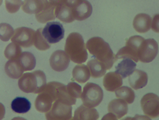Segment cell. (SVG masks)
I'll return each instance as SVG.
<instances>
[{
    "label": "cell",
    "mask_w": 159,
    "mask_h": 120,
    "mask_svg": "<svg viewBox=\"0 0 159 120\" xmlns=\"http://www.w3.org/2000/svg\"><path fill=\"white\" fill-rule=\"evenodd\" d=\"M6 8L10 13L16 12L23 3L21 0H5Z\"/></svg>",
    "instance_id": "obj_33"
},
{
    "label": "cell",
    "mask_w": 159,
    "mask_h": 120,
    "mask_svg": "<svg viewBox=\"0 0 159 120\" xmlns=\"http://www.w3.org/2000/svg\"><path fill=\"white\" fill-rule=\"evenodd\" d=\"M103 97L101 88L96 84L89 82L84 86L80 98L84 105L94 108L100 103Z\"/></svg>",
    "instance_id": "obj_5"
},
{
    "label": "cell",
    "mask_w": 159,
    "mask_h": 120,
    "mask_svg": "<svg viewBox=\"0 0 159 120\" xmlns=\"http://www.w3.org/2000/svg\"><path fill=\"white\" fill-rule=\"evenodd\" d=\"M66 86L69 94L72 98L76 99L81 98L82 92L80 85L75 82H70Z\"/></svg>",
    "instance_id": "obj_32"
},
{
    "label": "cell",
    "mask_w": 159,
    "mask_h": 120,
    "mask_svg": "<svg viewBox=\"0 0 159 120\" xmlns=\"http://www.w3.org/2000/svg\"><path fill=\"white\" fill-rule=\"evenodd\" d=\"M62 84L58 82L52 81L46 84L35 101V107L38 111L46 113L50 110L53 103L59 98Z\"/></svg>",
    "instance_id": "obj_3"
},
{
    "label": "cell",
    "mask_w": 159,
    "mask_h": 120,
    "mask_svg": "<svg viewBox=\"0 0 159 120\" xmlns=\"http://www.w3.org/2000/svg\"><path fill=\"white\" fill-rule=\"evenodd\" d=\"M86 46L83 38L78 33H70L67 37L65 46V51L73 62L80 64L88 58Z\"/></svg>",
    "instance_id": "obj_2"
},
{
    "label": "cell",
    "mask_w": 159,
    "mask_h": 120,
    "mask_svg": "<svg viewBox=\"0 0 159 120\" xmlns=\"http://www.w3.org/2000/svg\"><path fill=\"white\" fill-rule=\"evenodd\" d=\"M31 104L26 98L23 97H17L12 101L11 107L13 111L19 113L27 112L30 109Z\"/></svg>",
    "instance_id": "obj_25"
},
{
    "label": "cell",
    "mask_w": 159,
    "mask_h": 120,
    "mask_svg": "<svg viewBox=\"0 0 159 120\" xmlns=\"http://www.w3.org/2000/svg\"><path fill=\"white\" fill-rule=\"evenodd\" d=\"M159 15L156 14L153 16L152 19L151 27L155 32L158 33V29Z\"/></svg>",
    "instance_id": "obj_34"
},
{
    "label": "cell",
    "mask_w": 159,
    "mask_h": 120,
    "mask_svg": "<svg viewBox=\"0 0 159 120\" xmlns=\"http://www.w3.org/2000/svg\"><path fill=\"white\" fill-rule=\"evenodd\" d=\"M70 59L65 51L58 50L52 54L49 59V63L51 68L57 72L65 70L68 67Z\"/></svg>",
    "instance_id": "obj_14"
},
{
    "label": "cell",
    "mask_w": 159,
    "mask_h": 120,
    "mask_svg": "<svg viewBox=\"0 0 159 120\" xmlns=\"http://www.w3.org/2000/svg\"><path fill=\"white\" fill-rule=\"evenodd\" d=\"M42 29L39 28L35 31L34 45L38 50L44 51L49 49L51 45L42 35Z\"/></svg>",
    "instance_id": "obj_30"
},
{
    "label": "cell",
    "mask_w": 159,
    "mask_h": 120,
    "mask_svg": "<svg viewBox=\"0 0 159 120\" xmlns=\"http://www.w3.org/2000/svg\"><path fill=\"white\" fill-rule=\"evenodd\" d=\"M35 31L25 27L17 28L14 31L11 38L12 42L24 48H28L34 44Z\"/></svg>",
    "instance_id": "obj_11"
},
{
    "label": "cell",
    "mask_w": 159,
    "mask_h": 120,
    "mask_svg": "<svg viewBox=\"0 0 159 120\" xmlns=\"http://www.w3.org/2000/svg\"><path fill=\"white\" fill-rule=\"evenodd\" d=\"M5 69L7 75L13 79L18 78L24 72L17 59L9 60L7 61L5 64Z\"/></svg>",
    "instance_id": "obj_26"
},
{
    "label": "cell",
    "mask_w": 159,
    "mask_h": 120,
    "mask_svg": "<svg viewBox=\"0 0 159 120\" xmlns=\"http://www.w3.org/2000/svg\"><path fill=\"white\" fill-rule=\"evenodd\" d=\"M144 40V38L139 35L130 37L127 40L125 46L120 49L115 55L116 60L128 58L138 62L139 50Z\"/></svg>",
    "instance_id": "obj_6"
},
{
    "label": "cell",
    "mask_w": 159,
    "mask_h": 120,
    "mask_svg": "<svg viewBox=\"0 0 159 120\" xmlns=\"http://www.w3.org/2000/svg\"><path fill=\"white\" fill-rule=\"evenodd\" d=\"M64 30L62 25L58 22H48L43 29L42 34L49 44L59 42L64 37Z\"/></svg>",
    "instance_id": "obj_10"
},
{
    "label": "cell",
    "mask_w": 159,
    "mask_h": 120,
    "mask_svg": "<svg viewBox=\"0 0 159 120\" xmlns=\"http://www.w3.org/2000/svg\"><path fill=\"white\" fill-rule=\"evenodd\" d=\"M136 64L132 60L124 59L115 66V72L119 74L122 79L130 75L135 70Z\"/></svg>",
    "instance_id": "obj_20"
},
{
    "label": "cell",
    "mask_w": 159,
    "mask_h": 120,
    "mask_svg": "<svg viewBox=\"0 0 159 120\" xmlns=\"http://www.w3.org/2000/svg\"><path fill=\"white\" fill-rule=\"evenodd\" d=\"M72 107L60 99L52 103L50 110L45 113L47 120H70L72 118Z\"/></svg>",
    "instance_id": "obj_8"
},
{
    "label": "cell",
    "mask_w": 159,
    "mask_h": 120,
    "mask_svg": "<svg viewBox=\"0 0 159 120\" xmlns=\"http://www.w3.org/2000/svg\"><path fill=\"white\" fill-rule=\"evenodd\" d=\"M5 113L4 108L2 104L0 103V119L3 117Z\"/></svg>",
    "instance_id": "obj_36"
},
{
    "label": "cell",
    "mask_w": 159,
    "mask_h": 120,
    "mask_svg": "<svg viewBox=\"0 0 159 120\" xmlns=\"http://www.w3.org/2000/svg\"><path fill=\"white\" fill-rule=\"evenodd\" d=\"M108 111L114 115L117 119H120L127 113V103L120 98L114 99L109 103Z\"/></svg>",
    "instance_id": "obj_16"
},
{
    "label": "cell",
    "mask_w": 159,
    "mask_h": 120,
    "mask_svg": "<svg viewBox=\"0 0 159 120\" xmlns=\"http://www.w3.org/2000/svg\"><path fill=\"white\" fill-rule=\"evenodd\" d=\"M41 4L40 0H25L21 6V9L29 14H36L40 11Z\"/></svg>",
    "instance_id": "obj_28"
},
{
    "label": "cell",
    "mask_w": 159,
    "mask_h": 120,
    "mask_svg": "<svg viewBox=\"0 0 159 120\" xmlns=\"http://www.w3.org/2000/svg\"><path fill=\"white\" fill-rule=\"evenodd\" d=\"M91 76L94 78H100L106 72L104 65L96 59H92L87 63Z\"/></svg>",
    "instance_id": "obj_24"
},
{
    "label": "cell",
    "mask_w": 159,
    "mask_h": 120,
    "mask_svg": "<svg viewBox=\"0 0 159 120\" xmlns=\"http://www.w3.org/2000/svg\"><path fill=\"white\" fill-rule=\"evenodd\" d=\"M122 84V77L115 72L107 73L103 79V86L106 90L109 92H114L121 86Z\"/></svg>",
    "instance_id": "obj_15"
},
{
    "label": "cell",
    "mask_w": 159,
    "mask_h": 120,
    "mask_svg": "<svg viewBox=\"0 0 159 120\" xmlns=\"http://www.w3.org/2000/svg\"><path fill=\"white\" fill-rule=\"evenodd\" d=\"M41 8L39 12L35 14L37 21L44 23L54 20L56 18L55 11L56 5L51 0H40Z\"/></svg>",
    "instance_id": "obj_13"
},
{
    "label": "cell",
    "mask_w": 159,
    "mask_h": 120,
    "mask_svg": "<svg viewBox=\"0 0 159 120\" xmlns=\"http://www.w3.org/2000/svg\"><path fill=\"white\" fill-rule=\"evenodd\" d=\"M86 46L90 53L104 65L106 70L111 69L116 61L109 44L100 37L91 38Z\"/></svg>",
    "instance_id": "obj_1"
},
{
    "label": "cell",
    "mask_w": 159,
    "mask_h": 120,
    "mask_svg": "<svg viewBox=\"0 0 159 120\" xmlns=\"http://www.w3.org/2000/svg\"><path fill=\"white\" fill-rule=\"evenodd\" d=\"M17 60L24 71L31 70L35 67L36 59L33 54L30 52H23Z\"/></svg>",
    "instance_id": "obj_21"
},
{
    "label": "cell",
    "mask_w": 159,
    "mask_h": 120,
    "mask_svg": "<svg viewBox=\"0 0 159 120\" xmlns=\"http://www.w3.org/2000/svg\"><path fill=\"white\" fill-rule=\"evenodd\" d=\"M46 84L45 74L41 70L25 73L18 81L20 89L26 93L39 94L42 91Z\"/></svg>",
    "instance_id": "obj_4"
},
{
    "label": "cell",
    "mask_w": 159,
    "mask_h": 120,
    "mask_svg": "<svg viewBox=\"0 0 159 120\" xmlns=\"http://www.w3.org/2000/svg\"><path fill=\"white\" fill-rule=\"evenodd\" d=\"M99 114L95 108L87 107L82 105L75 111L73 119L97 120Z\"/></svg>",
    "instance_id": "obj_19"
},
{
    "label": "cell",
    "mask_w": 159,
    "mask_h": 120,
    "mask_svg": "<svg viewBox=\"0 0 159 120\" xmlns=\"http://www.w3.org/2000/svg\"><path fill=\"white\" fill-rule=\"evenodd\" d=\"M21 53L22 50L20 46L13 42L8 44L4 51L5 57L9 60L17 59Z\"/></svg>",
    "instance_id": "obj_29"
},
{
    "label": "cell",
    "mask_w": 159,
    "mask_h": 120,
    "mask_svg": "<svg viewBox=\"0 0 159 120\" xmlns=\"http://www.w3.org/2000/svg\"><path fill=\"white\" fill-rule=\"evenodd\" d=\"M3 0H0V6L2 5Z\"/></svg>",
    "instance_id": "obj_37"
},
{
    "label": "cell",
    "mask_w": 159,
    "mask_h": 120,
    "mask_svg": "<svg viewBox=\"0 0 159 120\" xmlns=\"http://www.w3.org/2000/svg\"><path fill=\"white\" fill-rule=\"evenodd\" d=\"M128 77L130 86L135 90H138L145 87L148 81L147 74L141 70L136 69Z\"/></svg>",
    "instance_id": "obj_17"
},
{
    "label": "cell",
    "mask_w": 159,
    "mask_h": 120,
    "mask_svg": "<svg viewBox=\"0 0 159 120\" xmlns=\"http://www.w3.org/2000/svg\"><path fill=\"white\" fill-rule=\"evenodd\" d=\"M115 94L117 98L123 100L128 104L132 103L135 98L134 90L127 86H123L117 89L116 90Z\"/></svg>",
    "instance_id": "obj_27"
},
{
    "label": "cell",
    "mask_w": 159,
    "mask_h": 120,
    "mask_svg": "<svg viewBox=\"0 0 159 120\" xmlns=\"http://www.w3.org/2000/svg\"><path fill=\"white\" fill-rule=\"evenodd\" d=\"M102 119L117 120L114 115L110 113L104 116Z\"/></svg>",
    "instance_id": "obj_35"
},
{
    "label": "cell",
    "mask_w": 159,
    "mask_h": 120,
    "mask_svg": "<svg viewBox=\"0 0 159 120\" xmlns=\"http://www.w3.org/2000/svg\"><path fill=\"white\" fill-rule=\"evenodd\" d=\"M14 32L13 28L6 23H0V39L3 41H8L12 36Z\"/></svg>",
    "instance_id": "obj_31"
},
{
    "label": "cell",
    "mask_w": 159,
    "mask_h": 120,
    "mask_svg": "<svg viewBox=\"0 0 159 120\" xmlns=\"http://www.w3.org/2000/svg\"><path fill=\"white\" fill-rule=\"evenodd\" d=\"M72 74L73 79L80 83H85L89 80L90 76L88 67L84 64L75 66L73 69Z\"/></svg>",
    "instance_id": "obj_23"
},
{
    "label": "cell",
    "mask_w": 159,
    "mask_h": 120,
    "mask_svg": "<svg viewBox=\"0 0 159 120\" xmlns=\"http://www.w3.org/2000/svg\"><path fill=\"white\" fill-rule=\"evenodd\" d=\"M144 114L151 118L158 117L159 115V98L153 93H148L144 95L140 102Z\"/></svg>",
    "instance_id": "obj_12"
},
{
    "label": "cell",
    "mask_w": 159,
    "mask_h": 120,
    "mask_svg": "<svg viewBox=\"0 0 159 120\" xmlns=\"http://www.w3.org/2000/svg\"><path fill=\"white\" fill-rule=\"evenodd\" d=\"M81 1L62 0L56 8V17L63 22H72L75 20L76 7Z\"/></svg>",
    "instance_id": "obj_7"
},
{
    "label": "cell",
    "mask_w": 159,
    "mask_h": 120,
    "mask_svg": "<svg viewBox=\"0 0 159 120\" xmlns=\"http://www.w3.org/2000/svg\"><path fill=\"white\" fill-rule=\"evenodd\" d=\"M151 21L152 18L148 15L143 13L138 14L133 20L134 28L138 33H145L150 30Z\"/></svg>",
    "instance_id": "obj_18"
},
{
    "label": "cell",
    "mask_w": 159,
    "mask_h": 120,
    "mask_svg": "<svg viewBox=\"0 0 159 120\" xmlns=\"http://www.w3.org/2000/svg\"><path fill=\"white\" fill-rule=\"evenodd\" d=\"M92 12V7L90 3L87 0H81L76 7L75 20H85L90 16Z\"/></svg>",
    "instance_id": "obj_22"
},
{
    "label": "cell",
    "mask_w": 159,
    "mask_h": 120,
    "mask_svg": "<svg viewBox=\"0 0 159 120\" xmlns=\"http://www.w3.org/2000/svg\"><path fill=\"white\" fill-rule=\"evenodd\" d=\"M158 51V45L154 39H145L139 50V60L144 63L151 62L157 56Z\"/></svg>",
    "instance_id": "obj_9"
}]
</instances>
